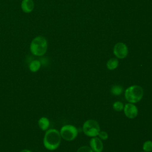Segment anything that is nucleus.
<instances>
[{
  "label": "nucleus",
  "mask_w": 152,
  "mask_h": 152,
  "mask_svg": "<svg viewBox=\"0 0 152 152\" xmlns=\"http://www.w3.org/2000/svg\"><path fill=\"white\" fill-rule=\"evenodd\" d=\"M90 147L94 152H102L103 150L102 140L97 137H91L90 141Z\"/></svg>",
  "instance_id": "nucleus-8"
},
{
  "label": "nucleus",
  "mask_w": 152,
  "mask_h": 152,
  "mask_svg": "<svg viewBox=\"0 0 152 152\" xmlns=\"http://www.w3.org/2000/svg\"><path fill=\"white\" fill-rule=\"evenodd\" d=\"M99 138L102 140H106L108 138V134L104 131H100L98 134Z\"/></svg>",
  "instance_id": "nucleus-17"
},
{
  "label": "nucleus",
  "mask_w": 152,
  "mask_h": 152,
  "mask_svg": "<svg viewBox=\"0 0 152 152\" xmlns=\"http://www.w3.org/2000/svg\"><path fill=\"white\" fill-rule=\"evenodd\" d=\"M142 152H145V151H142Z\"/></svg>",
  "instance_id": "nucleus-19"
},
{
  "label": "nucleus",
  "mask_w": 152,
  "mask_h": 152,
  "mask_svg": "<svg viewBox=\"0 0 152 152\" xmlns=\"http://www.w3.org/2000/svg\"><path fill=\"white\" fill-rule=\"evenodd\" d=\"M20 152H32V151L30 150H28V149H24V150H21Z\"/></svg>",
  "instance_id": "nucleus-18"
},
{
  "label": "nucleus",
  "mask_w": 152,
  "mask_h": 152,
  "mask_svg": "<svg viewBox=\"0 0 152 152\" xmlns=\"http://www.w3.org/2000/svg\"><path fill=\"white\" fill-rule=\"evenodd\" d=\"M119 65V61L116 58H111L107 62L106 66L109 70L115 69Z\"/></svg>",
  "instance_id": "nucleus-12"
},
{
  "label": "nucleus",
  "mask_w": 152,
  "mask_h": 152,
  "mask_svg": "<svg viewBox=\"0 0 152 152\" xmlns=\"http://www.w3.org/2000/svg\"><path fill=\"white\" fill-rule=\"evenodd\" d=\"M49 119L45 116H42L38 120V126L40 128V129L42 131H46V130H48L49 127Z\"/></svg>",
  "instance_id": "nucleus-10"
},
{
  "label": "nucleus",
  "mask_w": 152,
  "mask_h": 152,
  "mask_svg": "<svg viewBox=\"0 0 152 152\" xmlns=\"http://www.w3.org/2000/svg\"><path fill=\"white\" fill-rule=\"evenodd\" d=\"M59 132L62 139L65 141H71L77 137L78 131L75 126L68 124L62 126Z\"/></svg>",
  "instance_id": "nucleus-5"
},
{
  "label": "nucleus",
  "mask_w": 152,
  "mask_h": 152,
  "mask_svg": "<svg viewBox=\"0 0 152 152\" xmlns=\"http://www.w3.org/2000/svg\"><path fill=\"white\" fill-rule=\"evenodd\" d=\"M41 62L39 60L34 59L28 65V68L32 72H36L38 71L41 67Z\"/></svg>",
  "instance_id": "nucleus-11"
},
{
  "label": "nucleus",
  "mask_w": 152,
  "mask_h": 152,
  "mask_svg": "<svg viewBox=\"0 0 152 152\" xmlns=\"http://www.w3.org/2000/svg\"><path fill=\"white\" fill-rule=\"evenodd\" d=\"M83 131L84 134L88 137H97L100 131L99 124L94 119L87 120L83 124Z\"/></svg>",
  "instance_id": "nucleus-4"
},
{
  "label": "nucleus",
  "mask_w": 152,
  "mask_h": 152,
  "mask_svg": "<svg viewBox=\"0 0 152 152\" xmlns=\"http://www.w3.org/2000/svg\"><path fill=\"white\" fill-rule=\"evenodd\" d=\"M61 138L59 131L54 128L49 129L46 131L44 135L43 145L48 150H55L59 147Z\"/></svg>",
  "instance_id": "nucleus-1"
},
{
  "label": "nucleus",
  "mask_w": 152,
  "mask_h": 152,
  "mask_svg": "<svg viewBox=\"0 0 152 152\" xmlns=\"http://www.w3.org/2000/svg\"><path fill=\"white\" fill-rule=\"evenodd\" d=\"M123 110L125 115L129 119H134L136 118L138 113V108L134 103H126L124 105Z\"/></svg>",
  "instance_id": "nucleus-7"
},
{
  "label": "nucleus",
  "mask_w": 152,
  "mask_h": 152,
  "mask_svg": "<svg viewBox=\"0 0 152 152\" xmlns=\"http://www.w3.org/2000/svg\"><path fill=\"white\" fill-rule=\"evenodd\" d=\"M30 49L31 53L37 56L44 55L48 49V42L46 39L41 36L34 38L30 45Z\"/></svg>",
  "instance_id": "nucleus-2"
},
{
  "label": "nucleus",
  "mask_w": 152,
  "mask_h": 152,
  "mask_svg": "<svg viewBox=\"0 0 152 152\" xmlns=\"http://www.w3.org/2000/svg\"><path fill=\"white\" fill-rule=\"evenodd\" d=\"M142 150L145 152H150L152 151V141L147 140L143 143Z\"/></svg>",
  "instance_id": "nucleus-14"
},
{
  "label": "nucleus",
  "mask_w": 152,
  "mask_h": 152,
  "mask_svg": "<svg viewBox=\"0 0 152 152\" xmlns=\"http://www.w3.org/2000/svg\"><path fill=\"white\" fill-rule=\"evenodd\" d=\"M110 92L115 96H119L123 92V88L119 85H115L110 88Z\"/></svg>",
  "instance_id": "nucleus-13"
},
{
  "label": "nucleus",
  "mask_w": 152,
  "mask_h": 152,
  "mask_svg": "<svg viewBox=\"0 0 152 152\" xmlns=\"http://www.w3.org/2000/svg\"><path fill=\"white\" fill-rule=\"evenodd\" d=\"M21 6L24 12L29 13L33 11L34 5L33 0H23Z\"/></svg>",
  "instance_id": "nucleus-9"
},
{
  "label": "nucleus",
  "mask_w": 152,
  "mask_h": 152,
  "mask_svg": "<svg viewBox=\"0 0 152 152\" xmlns=\"http://www.w3.org/2000/svg\"><path fill=\"white\" fill-rule=\"evenodd\" d=\"M112 106H113V109L115 111H116V112H121V111H122L124 109V104L121 102L116 101V102L113 103Z\"/></svg>",
  "instance_id": "nucleus-15"
},
{
  "label": "nucleus",
  "mask_w": 152,
  "mask_h": 152,
  "mask_svg": "<svg viewBox=\"0 0 152 152\" xmlns=\"http://www.w3.org/2000/svg\"><path fill=\"white\" fill-rule=\"evenodd\" d=\"M151 152H152V151H151Z\"/></svg>",
  "instance_id": "nucleus-20"
},
{
  "label": "nucleus",
  "mask_w": 152,
  "mask_h": 152,
  "mask_svg": "<svg viewBox=\"0 0 152 152\" xmlns=\"http://www.w3.org/2000/svg\"><path fill=\"white\" fill-rule=\"evenodd\" d=\"M77 152H94L90 147L87 145H83L80 147L77 151Z\"/></svg>",
  "instance_id": "nucleus-16"
},
{
  "label": "nucleus",
  "mask_w": 152,
  "mask_h": 152,
  "mask_svg": "<svg viewBox=\"0 0 152 152\" xmlns=\"http://www.w3.org/2000/svg\"><path fill=\"white\" fill-rule=\"evenodd\" d=\"M144 95L143 88L138 85L128 87L125 91V98L128 103H137L142 98Z\"/></svg>",
  "instance_id": "nucleus-3"
},
{
  "label": "nucleus",
  "mask_w": 152,
  "mask_h": 152,
  "mask_svg": "<svg viewBox=\"0 0 152 152\" xmlns=\"http://www.w3.org/2000/svg\"><path fill=\"white\" fill-rule=\"evenodd\" d=\"M128 53L126 45L124 43H117L113 48V53L115 56L119 59L125 58Z\"/></svg>",
  "instance_id": "nucleus-6"
}]
</instances>
